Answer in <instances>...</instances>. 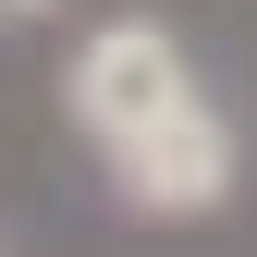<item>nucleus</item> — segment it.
Returning a JSON list of instances; mask_svg holds the SVG:
<instances>
[{
  "label": "nucleus",
  "mask_w": 257,
  "mask_h": 257,
  "mask_svg": "<svg viewBox=\"0 0 257 257\" xmlns=\"http://www.w3.org/2000/svg\"><path fill=\"white\" fill-rule=\"evenodd\" d=\"M0 13H49V0H0Z\"/></svg>",
  "instance_id": "3"
},
{
  "label": "nucleus",
  "mask_w": 257,
  "mask_h": 257,
  "mask_svg": "<svg viewBox=\"0 0 257 257\" xmlns=\"http://www.w3.org/2000/svg\"><path fill=\"white\" fill-rule=\"evenodd\" d=\"M233 172H245V147H233V122L208 98H184L172 122H147L135 147H110V196L135 220H208L233 196Z\"/></svg>",
  "instance_id": "2"
},
{
  "label": "nucleus",
  "mask_w": 257,
  "mask_h": 257,
  "mask_svg": "<svg viewBox=\"0 0 257 257\" xmlns=\"http://www.w3.org/2000/svg\"><path fill=\"white\" fill-rule=\"evenodd\" d=\"M184 98H196V61H184V37L172 25H147V13H122V25H98V37L74 49V74H61V110H74V135L86 147H135L147 122H172Z\"/></svg>",
  "instance_id": "1"
}]
</instances>
